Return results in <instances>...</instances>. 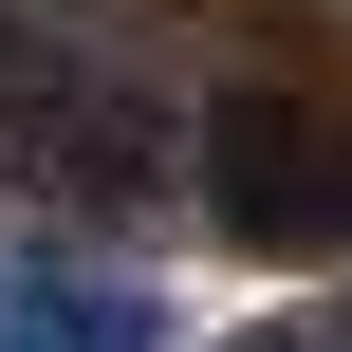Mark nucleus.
Returning <instances> with one entry per match:
<instances>
[{"label": "nucleus", "mask_w": 352, "mask_h": 352, "mask_svg": "<svg viewBox=\"0 0 352 352\" xmlns=\"http://www.w3.org/2000/svg\"><path fill=\"white\" fill-rule=\"evenodd\" d=\"M0 316H37V352H167V316H148L130 278H74V260H19Z\"/></svg>", "instance_id": "obj_2"}, {"label": "nucleus", "mask_w": 352, "mask_h": 352, "mask_svg": "<svg viewBox=\"0 0 352 352\" xmlns=\"http://www.w3.org/2000/svg\"><path fill=\"white\" fill-rule=\"evenodd\" d=\"M241 352H352V316H334V334H316V316H297V334H241Z\"/></svg>", "instance_id": "obj_3"}, {"label": "nucleus", "mask_w": 352, "mask_h": 352, "mask_svg": "<svg viewBox=\"0 0 352 352\" xmlns=\"http://www.w3.org/2000/svg\"><path fill=\"white\" fill-rule=\"evenodd\" d=\"M204 204H223V241H334L352 223L334 111L278 93V74H223V93H204Z\"/></svg>", "instance_id": "obj_1"}]
</instances>
